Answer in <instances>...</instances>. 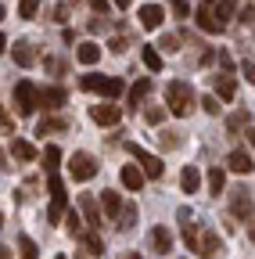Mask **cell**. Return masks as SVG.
Wrapping results in <instances>:
<instances>
[{
  "label": "cell",
  "mask_w": 255,
  "mask_h": 259,
  "mask_svg": "<svg viewBox=\"0 0 255 259\" xmlns=\"http://www.w3.org/2000/svg\"><path fill=\"white\" fill-rule=\"evenodd\" d=\"M190 108H194V90H190V83L173 79V83L166 87V112H173V115H187Z\"/></svg>",
  "instance_id": "obj_1"
},
{
  "label": "cell",
  "mask_w": 255,
  "mask_h": 259,
  "mask_svg": "<svg viewBox=\"0 0 255 259\" xmlns=\"http://www.w3.org/2000/svg\"><path fill=\"white\" fill-rule=\"evenodd\" d=\"M79 87L83 90H90V94H105V97H119L126 87H122V79H115V76H97V72H90V76H83L79 79Z\"/></svg>",
  "instance_id": "obj_2"
},
{
  "label": "cell",
  "mask_w": 255,
  "mask_h": 259,
  "mask_svg": "<svg viewBox=\"0 0 255 259\" xmlns=\"http://www.w3.org/2000/svg\"><path fill=\"white\" fill-rule=\"evenodd\" d=\"M36 108H40V101H36V87L29 83V79L15 83V112H18V119H29Z\"/></svg>",
  "instance_id": "obj_3"
},
{
  "label": "cell",
  "mask_w": 255,
  "mask_h": 259,
  "mask_svg": "<svg viewBox=\"0 0 255 259\" xmlns=\"http://www.w3.org/2000/svg\"><path fill=\"white\" fill-rule=\"evenodd\" d=\"M126 148H130V155L140 162V173H144V180H162V173H166L162 158H158V155H147L140 144H126Z\"/></svg>",
  "instance_id": "obj_4"
},
{
  "label": "cell",
  "mask_w": 255,
  "mask_h": 259,
  "mask_svg": "<svg viewBox=\"0 0 255 259\" xmlns=\"http://www.w3.org/2000/svg\"><path fill=\"white\" fill-rule=\"evenodd\" d=\"M69 177L72 180H93V177H97V158H93L90 151H76L72 158H69Z\"/></svg>",
  "instance_id": "obj_5"
},
{
  "label": "cell",
  "mask_w": 255,
  "mask_h": 259,
  "mask_svg": "<svg viewBox=\"0 0 255 259\" xmlns=\"http://www.w3.org/2000/svg\"><path fill=\"white\" fill-rule=\"evenodd\" d=\"M230 205H234V216L251 223V191L248 187H234L230 191Z\"/></svg>",
  "instance_id": "obj_6"
},
{
  "label": "cell",
  "mask_w": 255,
  "mask_h": 259,
  "mask_svg": "<svg viewBox=\"0 0 255 259\" xmlns=\"http://www.w3.org/2000/svg\"><path fill=\"white\" fill-rule=\"evenodd\" d=\"M36 101L47 108V112H54V108H61L69 101V90L65 87H47V90H36Z\"/></svg>",
  "instance_id": "obj_7"
},
{
  "label": "cell",
  "mask_w": 255,
  "mask_h": 259,
  "mask_svg": "<svg viewBox=\"0 0 255 259\" xmlns=\"http://www.w3.org/2000/svg\"><path fill=\"white\" fill-rule=\"evenodd\" d=\"M194 22H198V29L201 32H223V25L216 22V15H212V0H205V4L194 11Z\"/></svg>",
  "instance_id": "obj_8"
},
{
  "label": "cell",
  "mask_w": 255,
  "mask_h": 259,
  "mask_svg": "<svg viewBox=\"0 0 255 259\" xmlns=\"http://www.w3.org/2000/svg\"><path fill=\"white\" fill-rule=\"evenodd\" d=\"M90 119H93V122H101V126H115V122L122 119V112H119L115 105H105V101H101V105H93V108H90Z\"/></svg>",
  "instance_id": "obj_9"
},
{
  "label": "cell",
  "mask_w": 255,
  "mask_h": 259,
  "mask_svg": "<svg viewBox=\"0 0 255 259\" xmlns=\"http://www.w3.org/2000/svg\"><path fill=\"white\" fill-rule=\"evenodd\" d=\"M151 245H155V252H158V255L173 252V231H169V227H162V223H158L155 231H151Z\"/></svg>",
  "instance_id": "obj_10"
},
{
  "label": "cell",
  "mask_w": 255,
  "mask_h": 259,
  "mask_svg": "<svg viewBox=\"0 0 255 259\" xmlns=\"http://www.w3.org/2000/svg\"><path fill=\"white\" fill-rule=\"evenodd\" d=\"M162 18H166V8H158V4H144L140 8V25L144 29H162Z\"/></svg>",
  "instance_id": "obj_11"
},
{
  "label": "cell",
  "mask_w": 255,
  "mask_h": 259,
  "mask_svg": "<svg viewBox=\"0 0 255 259\" xmlns=\"http://www.w3.org/2000/svg\"><path fill=\"white\" fill-rule=\"evenodd\" d=\"M251 166H255V162H251V155L248 151H230L227 155V169H234V173H251Z\"/></svg>",
  "instance_id": "obj_12"
},
{
  "label": "cell",
  "mask_w": 255,
  "mask_h": 259,
  "mask_svg": "<svg viewBox=\"0 0 255 259\" xmlns=\"http://www.w3.org/2000/svg\"><path fill=\"white\" fill-rule=\"evenodd\" d=\"M216 252H219V234L216 231H205L198 238V255L201 259H216Z\"/></svg>",
  "instance_id": "obj_13"
},
{
  "label": "cell",
  "mask_w": 255,
  "mask_h": 259,
  "mask_svg": "<svg viewBox=\"0 0 255 259\" xmlns=\"http://www.w3.org/2000/svg\"><path fill=\"white\" fill-rule=\"evenodd\" d=\"M69 126H72V122H69L65 115H50V119H43V122L36 126V134H40V137H47V134H65Z\"/></svg>",
  "instance_id": "obj_14"
},
{
  "label": "cell",
  "mask_w": 255,
  "mask_h": 259,
  "mask_svg": "<svg viewBox=\"0 0 255 259\" xmlns=\"http://www.w3.org/2000/svg\"><path fill=\"white\" fill-rule=\"evenodd\" d=\"M122 187L126 191H140L144 187V173H140V166H122Z\"/></svg>",
  "instance_id": "obj_15"
},
{
  "label": "cell",
  "mask_w": 255,
  "mask_h": 259,
  "mask_svg": "<svg viewBox=\"0 0 255 259\" xmlns=\"http://www.w3.org/2000/svg\"><path fill=\"white\" fill-rule=\"evenodd\" d=\"M11 58H15V65H22V69H29V65L36 61V51H33V44H15V51H11Z\"/></svg>",
  "instance_id": "obj_16"
},
{
  "label": "cell",
  "mask_w": 255,
  "mask_h": 259,
  "mask_svg": "<svg viewBox=\"0 0 255 259\" xmlns=\"http://www.w3.org/2000/svg\"><path fill=\"white\" fill-rule=\"evenodd\" d=\"M40 166H43L47 173H58V166H61V148H58V144H47V148H43Z\"/></svg>",
  "instance_id": "obj_17"
},
{
  "label": "cell",
  "mask_w": 255,
  "mask_h": 259,
  "mask_svg": "<svg viewBox=\"0 0 255 259\" xmlns=\"http://www.w3.org/2000/svg\"><path fill=\"white\" fill-rule=\"evenodd\" d=\"M79 205H83V216H86V223L93 227V231H97V227L105 223V220H101V212H97V202H93L90 194H83V198H79Z\"/></svg>",
  "instance_id": "obj_18"
},
{
  "label": "cell",
  "mask_w": 255,
  "mask_h": 259,
  "mask_svg": "<svg viewBox=\"0 0 255 259\" xmlns=\"http://www.w3.org/2000/svg\"><path fill=\"white\" fill-rule=\"evenodd\" d=\"M8 151H11L18 162H33V158H36V148L29 144V141H18V137L11 141V148H8Z\"/></svg>",
  "instance_id": "obj_19"
},
{
  "label": "cell",
  "mask_w": 255,
  "mask_h": 259,
  "mask_svg": "<svg viewBox=\"0 0 255 259\" xmlns=\"http://www.w3.org/2000/svg\"><path fill=\"white\" fill-rule=\"evenodd\" d=\"M76 58H79V65H97L101 61V47L97 44H79Z\"/></svg>",
  "instance_id": "obj_20"
},
{
  "label": "cell",
  "mask_w": 255,
  "mask_h": 259,
  "mask_svg": "<svg viewBox=\"0 0 255 259\" xmlns=\"http://www.w3.org/2000/svg\"><path fill=\"white\" fill-rule=\"evenodd\" d=\"M147 94H151V79H147V76H140V79L133 83V90H130V108H137Z\"/></svg>",
  "instance_id": "obj_21"
},
{
  "label": "cell",
  "mask_w": 255,
  "mask_h": 259,
  "mask_svg": "<svg viewBox=\"0 0 255 259\" xmlns=\"http://www.w3.org/2000/svg\"><path fill=\"white\" fill-rule=\"evenodd\" d=\"M115 227H119V231H130V227H137V205H122L119 216H115Z\"/></svg>",
  "instance_id": "obj_22"
},
{
  "label": "cell",
  "mask_w": 255,
  "mask_h": 259,
  "mask_svg": "<svg viewBox=\"0 0 255 259\" xmlns=\"http://www.w3.org/2000/svg\"><path fill=\"white\" fill-rule=\"evenodd\" d=\"M216 94L223 97V101H230V97L237 94V79L234 76H216Z\"/></svg>",
  "instance_id": "obj_23"
},
{
  "label": "cell",
  "mask_w": 255,
  "mask_h": 259,
  "mask_svg": "<svg viewBox=\"0 0 255 259\" xmlns=\"http://www.w3.org/2000/svg\"><path fill=\"white\" fill-rule=\"evenodd\" d=\"M180 184H183V191H187V194H190V191H198V187H201V169L187 166V169L180 173Z\"/></svg>",
  "instance_id": "obj_24"
},
{
  "label": "cell",
  "mask_w": 255,
  "mask_h": 259,
  "mask_svg": "<svg viewBox=\"0 0 255 259\" xmlns=\"http://www.w3.org/2000/svg\"><path fill=\"white\" fill-rule=\"evenodd\" d=\"M101 205H105V216H108V220H115V216H119V209H122V198H119L115 191H105V194H101Z\"/></svg>",
  "instance_id": "obj_25"
},
{
  "label": "cell",
  "mask_w": 255,
  "mask_h": 259,
  "mask_svg": "<svg viewBox=\"0 0 255 259\" xmlns=\"http://www.w3.org/2000/svg\"><path fill=\"white\" fill-rule=\"evenodd\" d=\"M223 187H227V173H223V166H212V169H209V191L219 198Z\"/></svg>",
  "instance_id": "obj_26"
},
{
  "label": "cell",
  "mask_w": 255,
  "mask_h": 259,
  "mask_svg": "<svg viewBox=\"0 0 255 259\" xmlns=\"http://www.w3.org/2000/svg\"><path fill=\"white\" fill-rule=\"evenodd\" d=\"M251 122V112H234L230 119H227V130H230V137H237L241 134V130Z\"/></svg>",
  "instance_id": "obj_27"
},
{
  "label": "cell",
  "mask_w": 255,
  "mask_h": 259,
  "mask_svg": "<svg viewBox=\"0 0 255 259\" xmlns=\"http://www.w3.org/2000/svg\"><path fill=\"white\" fill-rule=\"evenodd\" d=\"M43 0H18V18H36Z\"/></svg>",
  "instance_id": "obj_28"
},
{
  "label": "cell",
  "mask_w": 255,
  "mask_h": 259,
  "mask_svg": "<svg viewBox=\"0 0 255 259\" xmlns=\"http://www.w3.org/2000/svg\"><path fill=\"white\" fill-rule=\"evenodd\" d=\"M140 58H144V65H147L151 72H158V69H162V54H158L155 47H144V54H140Z\"/></svg>",
  "instance_id": "obj_29"
},
{
  "label": "cell",
  "mask_w": 255,
  "mask_h": 259,
  "mask_svg": "<svg viewBox=\"0 0 255 259\" xmlns=\"http://www.w3.org/2000/svg\"><path fill=\"white\" fill-rule=\"evenodd\" d=\"M18 248H22V259H40V252H36V241L33 238H18Z\"/></svg>",
  "instance_id": "obj_30"
},
{
  "label": "cell",
  "mask_w": 255,
  "mask_h": 259,
  "mask_svg": "<svg viewBox=\"0 0 255 259\" xmlns=\"http://www.w3.org/2000/svg\"><path fill=\"white\" fill-rule=\"evenodd\" d=\"M183 241H187V248H198V227H194V220L183 223Z\"/></svg>",
  "instance_id": "obj_31"
},
{
  "label": "cell",
  "mask_w": 255,
  "mask_h": 259,
  "mask_svg": "<svg viewBox=\"0 0 255 259\" xmlns=\"http://www.w3.org/2000/svg\"><path fill=\"white\" fill-rule=\"evenodd\" d=\"M144 119H147L151 126H158V122L166 119V108H162V105H147V108H144Z\"/></svg>",
  "instance_id": "obj_32"
},
{
  "label": "cell",
  "mask_w": 255,
  "mask_h": 259,
  "mask_svg": "<svg viewBox=\"0 0 255 259\" xmlns=\"http://www.w3.org/2000/svg\"><path fill=\"white\" fill-rule=\"evenodd\" d=\"M83 245H86V252H90V255H105V245H101V238H97V234H86V238H83Z\"/></svg>",
  "instance_id": "obj_33"
},
{
  "label": "cell",
  "mask_w": 255,
  "mask_h": 259,
  "mask_svg": "<svg viewBox=\"0 0 255 259\" xmlns=\"http://www.w3.org/2000/svg\"><path fill=\"white\" fill-rule=\"evenodd\" d=\"M158 141H162L166 148H180V134H176V130H162V134H158Z\"/></svg>",
  "instance_id": "obj_34"
},
{
  "label": "cell",
  "mask_w": 255,
  "mask_h": 259,
  "mask_svg": "<svg viewBox=\"0 0 255 259\" xmlns=\"http://www.w3.org/2000/svg\"><path fill=\"white\" fill-rule=\"evenodd\" d=\"M126 47H130V40H126V36H112V40H108V51H112V54H122Z\"/></svg>",
  "instance_id": "obj_35"
},
{
  "label": "cell",
  "mask_w": 255,
  "mask_h": 259,
  "mask_svg": "<svg viewBox=\"0 0 255 259\" xmlns=\"http://www.w3.org/2000/svg\"><path fill=\"white\" fill-rule=\"evenodd\" d=\"M169 8H173V15H176V18H190V8L183 4V0H169Z\"/></svg>",
  "instance_id": "obj_36"
},
{
  "label": "cell",
  "mask_w": 255,
  "mask_h": 259,
  "mask_svg": "<svg viewBox=\"0 0 255 259\" xmlns=\"http://www.w3.org/2000/svg\"><path fill=\"white\" fill-rule=\"evenodd\" d=\"M69 231H72V238H76V234H83V223H79V212H76V209L69 212Z\"/></svg>",
  "instance_id": "obj_37"
},
{
  "label": "cell",
  "mask_w": 255,
  "mask_h": 259,
  "mask_svg": "<svg viewBox=\"0 0 255 259\" xmlns=\"http://www.w3.org/2000/svg\"><path fill=\"white\" fill-rule=\"evenodd\" d=\"M201 108H205L209 115H219V101H216V97H201Z\"/></svg>",
  "instance_id": "obj_38"
},
{
  "label": "cell",
  "mask_w": 255,
  "mask_h": 259,
  "mask_svg": "<svg viewBox=\"0 0 255 259\" xmlns=\"http://www.w3.org/2000/svg\"><path fill=\"white\" fill-rule=\"evenodd\" d=\"M90 8L97 11V15H108V11H112V4H108V0H90Z\"/></svg>",
  "instance_id": "obj_39"
},
{
  "label": "cell",
  "mask_w": 255,
  "mask_h": 259,
  "mask_svg": "<svg viewBox=\"0 0 255 259\" xmlns=\"http://www.w3.org/2000/svg\"><path fill=\"white\" fill-rule=\"evenodd\" d=\"M162 47H166V51H180V36H173V32H169V36H162Z\"/></svg>",
  "instance_id": "obj_40"
},
{
  "label": "cell",
  "mask_w": 255,
  "mask_h": 259,
  "mask_svg": "<svg viewBox=\"0 0 255 259\" xmlns=\"http://www.w3.org/2000/svg\"><path fill=\"white\" fill-rule=\"evenodd\" d=\"M251 15H255V8L244 4V8H241V25H251Z\"/></svg>",
  "instance_id": "obj_41"
},
{
  "label": "cell",
  "mask_w": 255,
  "mask_h": 259,
  "mask_svg": "<svg viewBox=\"0 0 255 259\" xmlns=\"http://www.w3.org/2000/svg\"><path fill=\"white\" fill-rule=\"evenodd\" d=\"M54 22H69V8H65V4L54 8Z\"/></svg>",
  "instance_id": "obj_42"
},
{
  "label": "cell",
  "mask_w": 255,
  "mask_h": 259,
  "mask_svg": "<svg viewBox=\"0 0 255 259\" xmlns=\"http://www.w3.org/2000/svg\"><path fill=\"white\" fill-rule=\"evenodd\" d=\"M241 72L248 76V83H255V65H251V61H244V65H241Z\"/></svg>",
  "instance_id": "obj_43"
},
{
  "label": "cell",
  "mask_w": 255,
  "mask_h": 259,
  "mask_svg": "<svg viewBox=\"0 0 255 259\" xmlns=\"http://www.w3.org/2000/svg\"><path fill=\"white\" fill-rule=\"evenodd\" d=\"M86 29H90V32H101V29H105V22H101V18H90V25H86Z\"/></svg>",
  "instance_id": "obj_44"
},
{
  "label": "cell",
  "mask_w": 255,
  "mask_h": 259,
  "mask_svg": "<svg viewBox=\"0 0 255 259\" xmlns=\"http://www.w3.org/2000/svg\"><path fill=\"white\" fill-rule=\"evenodd\" d=\"M0 259H11V248L8 245H0Z\"/></svg>",
  "instance_id": "obj_45"
},
{
  "label": "cell",
  "mask_w": 255,
  "mask_h": 259,
  "mask_svg": "<svg viewBox=\"0 0 255 259\" xmlns=\"http://www.w3.org/2000/svg\"><path fill=\"white\" fill-rule=\"evenodd\" d=\"M133 4V0H115V8H130Z\"/></svg>",
  "instance_id": "obj_46"
},
{
  "label": "cell",
  "mask_w": 255,
  "mask_h": 259,
  "mask_svg": "<svg viewBox=\"0 0 255 259\" xmlns=\"http://www.w3.org/2000/svg\"><path fill=\"white\" fill-rule=\"evenodd\" d=\"M8 51V40H4V32H0V54H4Z\"/></svg>",
  "instance_id": "obj_47"
},
{
  "label": "cell",
  "mask_w": 255,
  "mask_h": 259,
  "mask_svg": "<svg viewBox=\"0 0 255 259\" xmlns=\"http://www.w3.org/2000/svg\"><path fill=\"white\" fill-rule=\"evenodd\" d=\"M122 259H140V255H137V252H126V255H122Z\"/></svg>",
  "instance_id": "obj_48"
},
{
  "label": "cell",
  "mask_w": 255,
  "mask_h": 259,
  "mask_svg": "<svg viewBox=\"0 0 255 259\" xmlns=\"http://www.w3.org/2000/svg\"><path fill=\"white\" fill-rule=\"evenodd\" d=\"M0 166H4V151H0Z\"/></svg>",
  "instance_id": "obj_49"
},
{
  "label": "cell",
  "mask_w": 255,
  "mask_h": 259,
  "mask_svg": "<svg viewBox=\"0 0 255 259\" xmlns=\"http://www.w3.org/2000/svg\"><path fill=\"white\" fill-rule=\"evenodd\" d=\"M0 18H4V4H0Z\"/></svg>",
  "instance_id": "obj_50"
},
{
  "label": "cell",
  "mask_w": 255,
  "mask_h": 259,
  "mask_svg": "<svg viewBox=\"0 0 255 259\" xmlns=\"http://www.w3.org/2000/svg\"><path fill=\"white\" fill-rule=\"evenodd\" d=\"M0 227H4V216H0Z\"/></svg>",
  "instance_id": "obj_51"
},
{
  "label": "cell",
  "mask_w": 255,
  "mask_h": 259,
  "mask_svg": "<svg viewBox=\"0 0 255 259\" xmlns=\"http://www.w3.org/2000/svg\"><path fill=\"white\" fill-rule=\"evenodd\" d=\"M58 259H65V255H58Z\"/></svg>",
  "instance_id": "obj_52"
}]
</instances>
